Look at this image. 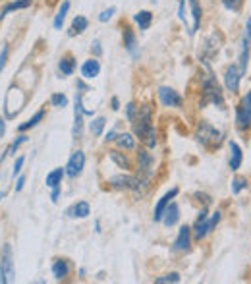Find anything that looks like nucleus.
<instances>
[{
    "instance_id": "nucleus-16",
    "label": "nucleus",
    "mask_w": 251,
    "mask_h": 284,
    "mask_svg": "<svg viewBox=\"0 0 251 284\" xmlns=\"http://www.w3.org/2000/svg\"><path fill=\"white\" fill-rule=\"evenodd\" d=\"M89 213H91V207H89V203H85V201H79V203L72 205V207L66 211V215H68L70 219H85V217H89Z\"/></svg>"
},
{
    "instance_id": "nucleus-11",
    "label": "nucleus",
    "mask_w": 251,
    "mask_h": 284,
    "mask_svg": "<svg viewBox=\"0 0 251 284\" xmlns=\"http://www.w3.org/2000/svg\"><path fill=\"white\" fill-rule=\"evenodd\" d=\"M110 184L116 189H139V180L133 178V176H124V174L112 176L110 178Z\"/></svg>"
},
{
    "instance_id": "nucleus-40",
    "label": "nucleus",
    "mask_w": 251,
    "mask_h": 284,
    "mask_svg": "<svg viewBox=\"0 0 251 284\" xmlns=\"http://www.w3.org/2000/svg\"><path fill=\"white\" fill-rule=\"evenodd\" d=\"M21 166H23V157H19L17 160H16V164H14V170H12V174L16 176V174H19L21 172Z\"/></svg>"
},
{
    "instance_id": "nucleus-47",
    "label": "nucleus",
    "mask_w": 251,
    "mask_h": 284,
    "mask_svg": "<svg viewBox=\"0 0 251 284\" xmlns=\"http://www.w3.org/2000/svg\"><path fill=\"white\" fill-rule=\"evenodd\" d=\"M112 140H116V134H114V132H109V136H107V142H112Z\"/></svg>"
},
{
    "instance_id": "nucleus-29",
    "label": "nucleus",
    "mask_w": 251,
    "mask_h": 284,
    "mask_svg": "<svg viewBox=\"0 0 251 284\" xmlns=\"http://www.w3.org/2000/svg\"><path fill=\"white\" fill-rule=\"evenodd\" d=\"M116 143H118V147L129 149V151L135 147V140H133L129 134H120V136H116Z\"/></svg>"
},
{
    "instance_id": "nucleus-37",
    "label": "nucleus",
    "mask_w": 251,
    "mask_h": 284,
    "mask_svg": "<svg viewBox=\"0 0 251 284\" xmlns=\"http://www.w3.org/2000/svg\"><path fill=\"white\" fill-rule=\"evenodd\" d=\"M25 142H27V138H25V136H19V138H17L16 142H14V143H12V145H10V147H8V151H6V155H14V151H16V149H17V147H19L21 143H25Z\"/></svg>"
},
{
    "instance_id": "nucleus-36",
    "label": "nucleus",
    "mask_w": 251,
    "mask_h": 284,
    "mask_svg": "<svg viewBox=\"0 0 251 284\" xmlns=\"http://www.w3.org/2000/svg\"><path fill=\"white\" fill-rule=\"evenodd\" d=\"M222 4H224L228 10H232V12H238V10L242 8L244 0H222Z\"/></svg>"
},
{
    "instance_id": "nucleus-18",
    "label": "nucleus",
    "mask_w": 251,
    "mask_h": 284,
    "mask_svg": "<svg viewBox=\"0 0 251 284\" xmlns=\"http://www.w3.org/2000/svg\"><path fill=\"white\" fill-rule=\"evenodd\" d=\"M220 39H219V35L217 33H213L207 41H205V45H203V58H211V56H215L217 52H219V48H220Z\"/></svg>"
},
{
    "instance_id": "nucleus-41",
    "label": "nucleus",
    "mask_w": 251,
    "mask_h": 284,
    "mask_svg": "<svg viewBox=\"0 0 251 284\" xmlns=\"http://www.w3.org/2000/svg\"><path fill=\"white\" fill-rule=\"evenodd\" d=\"M133 118H135V105H133V103H129V105H127V120L131 122Z\"/></svg>"
},
{
    "instance_id": "nucleus-26",
    "label": "nucleus",
    "mask_w": 251,
    "mask_h": 284,
    "mask_svg": "<svg viewBox=\"0 0 251 284\" xmlns=\"http://www.w3.org/2000/svg\"><path fill=\"white\" fill-rule=\"evenodd\" d=\"M68 10H70V2H62L60 10H58V14H56V17H54V29H62V23H64V19H66Z\"/></svg>"
},
{
    "instance_id": "nucleus-13",
    "label": "nucleus",
    "mask_w": 251,
    "mask_h": 284,
    "mask_svg": "<svg viewBox=\"0 0 251 284\" xmlns=\"http://www.w3.org/2000/svg\"><path fill=\"white\" fill-rule=\"evenodd\" d=\"M153 157L147 151H139V176H143V182H147L153 174Z\"/></svg>"
},
{
    "instance_id": "nucleus-15",
    "label": "nucleus",
    "mask_w": 251,
    "mask_h": 284,
    "mask_svg": "<svg viewBox=\"0 0 251 284\" xmlns=\"http://www.w3.org/2000/svg\"><path fill=\"white\" fill-rule=\"evenodd\" d=\"M178 219H180V209H178V205L176 203H168V207L164 209V213H162V222H164V226H174L176 222H178Z\"/></svg>"
},
{
    "instance_id": "nucleus-28",
    "label": "nucleus",
    "mask_w": 251,
    "mask_h": 284,
    "mask_svg": "<svg viewBox=\"0 0 251 284\" xmlns=\"http://www.w3.org/2000/svg\"><path fill=\"white\" fill-rule=\"evenodd\" d=\"M124 45L131 54H135V35L129 27H124Z\"/></svg>"
},
{
    "instance_id": "nucleus-6",
    "label": "nucleus",
    "mask_w": 251,
    "mask_h": 284,
    "mask_svg": "<svg viewBox=\"0 0 251 284\" xmlns=\"http://www.w3.org/2000/svg\"><path fill=\"white\" fill-rule=\"evenodd\" d=\"M131 122H133V132H135V136H137L139 140H143L145 134L149 132V128L153 126V124H151V109H149V107H141V109H139V114H137Z\"/></svg>"
},
{
    "instance_id": "nucleus-42",
    "label": "nucleus",
    "mask_w": 251,
    "mask_h": 284,
    "mask_svg": "<svg viewBox=\"0 0 251 284\" xmlns=\"http://www.w3.org/2000/svg\"><path fill=\"white\" fill-rule=\"evenodd\" d=\"M23 184H25V178L19 176V180H17V184H16V191H21V189H23Z\"/></svg>"
},
{
    "instance_id": "nucleus-7",
    "label": "nucleus",
    "mask_w": 251,
    "mask_h": 284,
    "mask_svg": "<svg viewBox=\"0 0 251 284\" xmlns=\"http://www.w3.org/2000/svg\"><path fill=\"white\" fill-rule=\"evenodd\" d=\"M236 124L242 130L251 126V91L248 93V97H244V101L240 103V107L236 110Z\"/></svg>"
},
{
    "instance_id": "nucleus-9",
    "label": "nucleus",
    "mask_w": 251,
    "mask_h": 284,
    "mask_svg": "<svg viewBox=\"0 0 251 284\" xmlns=\"http://www.w3.org/2000/svg\"><path fill=\"white\" fill-rule=\"evenodd\" d=\"M83 114H93L91 110H85L83 105H81V95L76 97V114H74V138H79L81 136V130H83Z\"/></svg>"
},
{
    "instance_id": "nucleus-32",
    "label": "nucleus",
    "mask_w": 251,
    "mask_h": 284,
    "mask_svg": "<svg viewBox=\"0 0 251 284\" xmlns=\"http://www.w3.org/2000/svg\"><path fill=\"white\" fill-rule=\"evenodd\" d=\"M244 188H248V180L242 178V176L234 178V182H232V193H240Z\"/></svg>"
},
{
    "instance_id": "nucleus-12",
    "label": "nucleus",
    "mask_w": 251,
    "mask_h": 284,
    "mask_svg": "<svg viewBox=\"0 0 251 284\" xmlns=\"http://www.w3.org/2000/svg\"><path fill=\"white\" fill-rule=\"evenodd\" d=\"M158 99H160V103L164 107H180L182 105V97L170 87H160L158 89Z\"/></svg>"
},
{
    "instance_id": "nucleus-46",
    "label": "nucleus",
    "mask_w": 251,
    "mask_h": 284,
    "mask_svg": "<svg viewBox=\"0 0 251 284\" xmlns=\"http://www.w3.org/2000/svg\"><path fill=\"white\" fill-rule=\"evenodd\" d=\"M4 132H6V126H4V120L0 118V138L4 136Z\"/></svg>"
},
{
    "instance_id": "nucleus-30",
    "label": "nucleus",
    "mask_w": 251,
    "mask_h": 284,
    "mask_svg": "<svg viewBox=\"0 0 251 284\" xmlns=\"http://www.w3.org/2000/svg\"><path fill=\"white\" fill-rule=\"evenodd\" d=\"M43 116H45V110H39V112H37V114H35L31 120H27L25 124H21V126H19V132H27L29 128H35V126H37V124L43 120Z\"/></svg>"
},
{
    "instance_id": "nucleus-17",
    "label": "nucleus",
    "mask_w": 251,
    "mask_h": 284,
    "mask_svg": "<svg viewBox=\"0 0 251 284\" xmlns=\"http://www.w3.org/2000/svg\"><path fill=\"white\" fill-rule=\"evenodd\" d=\"M189 236H191V228L189 226H182L180 228V234L174 242V248L178 252H188L189 250Z\"/></svg>"
},
{
    "instance_id": "nucleus-4",
    "label": "nucleus",
    "mask_w": 251,
    "mask_h": 284,
    "mask_svg": "<svg viewBox=\"0 0 251 284\" xmlns=\"http://www.w3.org/2000/svg\"><path fill=\"white\" fill-rule=\"evenodd\" d=\"M197 142L201 145H205V147H215V145H219L222 142V134L217 128H213L211 124L201 122L197 126Z\"/></svg>"
},
{
    "instance_id": "nucleus-19",
    "label": "nucleus",
    "mask_w": 251,
    "mask_h": 284,
    "mask_svg": "<svg viewBox=\"0 0 251 284\" xmlns=\"http://www.w3.org/2000/svg\"><path fill=\"white\" fill-rule=\"evenodd\" d=\"M99 72H101V64H99V60H95V58L87 60V62L81 66V76H83V78H87V79L97 78V76H99Z\"/></svg>"
},
{
    "instance_id": "nucleus-14",
    "label": "nucleus",
    "mask_w": 251,
    "mask_h": 284,
    "mask_svg": "<svg viewBox=\"0 0 251 284\" xmlns=\"http://www.w3.org/2000/svg\"><path fill=\"white\" fill-rule=\"evenodd\" d=\"M176 195H178V188H172L170 191H166V193L158 199V203H157V207H155V215H153V219H155V221H160V219H162L164 209L168 207L170 199H172V197H176Z\"/></svg>"
},
{
    "instance_id": "nucleus-21",
    "label": "nucleus",
    "mask_w": 251,
    "mask_h": 284,
    "mask_svg": "<svg viewBox=\"0 0 251 284\" xmlns=\"http://www.w3.org/2000/svg\"><path fill=\"white\" fill-rule=\"evenodd\" d=\"M230 151H232V157H230V168L232 170H238L242 166V149L236 142H230Z\"/></svg>"
},
{
    "instance_id": "nucleus-20",
    "label": "nucleus",
    "mask_w": 251,
    "mask_h": 284,
    "mask_svg": "<svg viewBox=\"0 0 251 284\" xmlns=\"http://www.w3.org/2000/svg\"><path fill=\"white\" fill-rule=\"evenodd\" d=\"M68 273H70V265H68L64 259H56V261L52 263V275H54V279H56V281L66 279V277H68Z\"/></svg>"
},
{
    "instance_id": "nucleus-3",
    "label": "nucleus",
    "mask_w": 251,
    "mask_h": 284,
    "mask_svg": "<svg viewBox=\"0 0 251 284\" xmlns=\"http://www.w3.org/2000/svg\"><path fill=\"white\" fill-rule=\"evenodd\" d=\"M14 257H12V246L6 244L2 248V255H0V283L10 284L14 283Z\"/></svg>"
},
{
    "instance_id": "nucleus-2",
    "label": "nucleus",
    "mask_w": 251,
    "mask_h": 284,
    "mask_svg": "<svg viewBox=\"0 0 251 284\" xmlns=\"http://www.w3.org/2000/svg\"><path fill=\"white\" fill-rule=\"evenodd\" d=\"M203 93H205V99H203V105L205 103H215L219 107H222V93H220V87L217 83V79L213 78V72L207 68V76L203 79Z\"/></svg>"
},
{
    "instance_id": "nucleus-22",
    "label": "nucleus",
    "mask_w": 251,
    "mask_h": 284,
    "mask_svg": "<svg viewBox=\"0 0 251 284\" xmlns=\"http://www.w3.org/2000/svg\"><path fill=\"white\" fill-rule=\"evenodd\" d=\"M87 25H89L87 17H83V16H76L74 21H72V27H70V35H72V37H74V35H81V33L87 29Z\"/></svg>"
},
{
    "instance_id": "nucleus-33",
    "label": "nucleus",
    "mask_w": 251,
    "mask_h": 284,
    "mask_svg": "<svg viewBox=\"0 0 251 284\" xmlns=\"http://www.w3.org/2000/svg\"><path fill=\"white\" fill-rule=\"evenodd\" d=\"M110 157H112V160H114V162H116L118 166H122L124 170H127V168H129V160H127L126 157H122L120 153H116V151H112V153H110Z\"/></svg>"
},
{
    "instance_id": "nucleus-27",
    "label": "nucleus",
    "mask_w": 251,
    "mask_h": 284,
    "mask_svg": "<svg viewBox=\"0 0 251 284\" xmlns=\"http://www.w3.org/2000/svg\"><path fill=\"white\" fill-rule=\"evenodd\" d=\"M29 4H31V0H16V2H10V4H6V8L2 10L0 17H4L6 14H10L12 10H23V8H27Z\"/></svg>"
},
{
    "instance_id": "nucleus-34",
    "label": "nucleus",
    "mask_w": 251,
    "mask_h": 284,
    "mask_svg": "<svg viewBox=\"0 0 251 284\" xmlns=\"http://www.w3.org/2000/svg\"><path fill=\"white\" fill-rule=\"evenodd\" d=\"M157 284H164V283H180V275L178 273H170V275H164V277H158L155 279Z\"/></svg>"
},
{
    "instance_id": "nucleus-25",
    "label": "nucleus",
    "mask_w": 251,
    "mask_h": 284,
    "mask_svg": "<svg viewBox=\"0 0 251 284\" xmlns=\"http://www.w3.org/2000/svg\"><path fill=\"white\" fill-rule=\"evenodd\" d=\"M60 72L64 74V76H72L74 74V70H76V60L72 58V56H66V58H62L60 60Z\"/></svg>"
},
{
    "instance_id": "nucleus-5",
    "label": "nucleus",
    "mask_w": 251,
    "mask_h": 284,
    "mask_svg": "<svg viewBox=\"0 0 251 284\" xmlns=\"http://www.w3.org/2000/svg\"><path fill=\"white\" fill-rule=\"evenodd\" d=\"M220 222V211H217L213 217H211V221H207V213L203 211L201 215H199V219H197V222H195V238L197 240H201V238H205L217 224Z\"/></svg>"
},
{
    "instance_id": "nucleus-35",
    "label": "nucleus",
    "mask_w": 251,
    "mask_h": 284,
    "mask_svg": "<svg viewBox=\"0 0 251 284\" xmlns=\"http://www.w3.org/2000/svg\"><path fill=\"white\" fill-rule=\"evenodd\" d=\"M50 103H52L54 107H58V109H64V107L68 105V99H66V95H60V93H56V95H52Z\"/></svg>"
},
{
    "instance_id": "nucleus-38",
    "label": "nucleus",
    "mask_w": 251,
    "mask_h": 284,
    "mask_svg": "<svg viewBox=\"0 0 251 284\" xmlns=\"http://www.w3.org/2000/svg\"><path fill=\"white\" fill-rule=\"evenodd\" d=\"M6 60H8V47H2V52H0V72L4 70Z\"/></svg>"
},
{
    "instance_id": "nucleus-1",
    "label": "nucleus",
    "mask_w": 251,
    "mask_h": 284,
    "mask_svg": "<svg viewBox=\"0 0 251 284\" xmlns=\"http://www.w3.org/2000/svg\"><path fill=\"white\" fill-rule=\"evenodd\" d=\"M178 16L184 21L188 33L195 35L197 29H199V21H201V6H199V2L197 0H182Z\"/></svg>"
},
{
    "instance_id": "nucleus-45",
    "label": "nucleus",
    "mask_w": 251,
    "mask_h": 284,
    "mask_svg": "<svg viewBox=\"0 0 251 284\" xmlns=\"http://www.w3.org/2000/svg\"><path fill=\"white\" fill-rule=\"evenodd\" d=\"M93 48H95V54H101V45H99V41L93 43Z\"/></svg>"
},
{
    "instance_id": "nucleus-10",
    "label": "nucleus",
    "mask_w": 251,
    "mask_h": 284,
    "mask_svg": "<svg viewBox=\"0 0 251 284\" xmlns=\"http://www.w3.org/2000/svg\"><path fill=\"white\" fill-rule=\"evenodd\" d=\"M240 79H242V74H240V70L232 64V66H228L226 68V74H224V83H226V89L228 91H232V93H238V89H240Z\"/></svg>"
},
{
    "instance_id": "nucleus-8",
    "label": "nucleus",
    "mask_w": 251,
    "mask_h": 284,
    "mask_svg": "<svg viewBox=\"0 0 251 284\" xmlns=\"http://www.w3.org/2000/svg\"><path fill=\"white\" fill-rule=\"evenodd\" d=\"M83 166H85V155H83V151H74V155L70 157V160L66 164V174L70 178H76V176L81 174Z\"/></svg>"
},
{
    "instance_id": "nucleus-44",
    "label": "nucleus",
    "mask_w": 251,
    "mask_h": 284,
    "mask_svg": "<svg viewBox=\"0 0 251 284\" xmlns=\"http://www.w3.org/2000/svg\"><path fill=\"white\" fill-rule=\"evenodd\" d=\"M58 195H60V189H58V188H52V201H56Z\"/></svg>"
},
{
    "instance_id": "nucleus-31",
    "label": "nucleus",
    "mask_w": 251,
    "mask_h": 284,
    "mask_svg": "<svg viewBox=\"0 0 251 284\" xmlns=\"http://www.w3.org/2000/svg\"><path fill=\"white\" fill-rule=\"evenodd\" d=\"M105 126H107V120L101 116V118H97V120H93L91 122V132H93V136H101L103 134V130H105Z\"/></svg>"
},
{
    "instance_id": "nucleus-23",
    "label": "nucleus",
    "mask_w": 251,
    "mask_h": 284,
    "mask_svg": "<svg viewBox=\"0 0 251 284\" xmlns=\"http://www.w3.org/2000/svg\"><path fill=\"white\" fill-rule=\"evenodd\" d=\"M64 174H66L64 168H54L50 174H47V186H48V188H60Z\"/></svg>"
},
{
    "instance_id": "nucleus-24",
    "label": "nucleus",
    "mask_w": 251,
    "mask_h": 284,
    "mask_svg": "<svg viewBox=\"0 0 251 284\" xmlns=\"http://www.w3.org/2000/svg\"><path fill=\"white\" fill-rule=\"evenodd\" d=\"M135 21H137L139 29H149V25H151V21H153V14L147 12V10H141V12L135 14Z\"/></svg>"
},
{
    "instance_id": "nucleus-43",
    "label": "nucleus",
    "mask_w": 251,
    "mask_h": 284,
    "mask_svg": "<svg viewBox=\"0 0 251 284\" xmlns=\"http://www.w3.org/2000/svg\"><path fill=\"white\" fill-rule=\"evenodd\" d=\"M120 109V101H118V97H114L112 99V110H118Z\"/></svg>"
},
{
    "instance_id": "nucleus-39",
    "label": "nucleus",
    "mask_w": 251,
    "mask_h": 284,
    "mask_svg": "<svg viewBox=\"0 0 251 284\" xmlns=\"http://www.w3.org/2000/svg\"><path fill=\"white\" fill-rule=\"evenodd\" d=\"M114 12H116V8H109V10H105V12L99 16V19H101V21H107V19H110V17H112V14H114Z\"/></svg>"
}]
</instances>
